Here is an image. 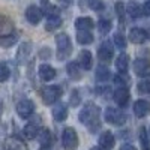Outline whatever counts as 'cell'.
Returning a JSON list of instances; mask_svg holds the SVG:
<instances>
[{"label": "cell", "mask_w": 150, "mask_h": 150, "mask_svg": "<svg viewBox=\"0 0 150 150\" xmlns=\"http://www.w3.org/2000/svg\"><path fill=\"white\" fill-rule=\"evenodd\" d=\"M11 77V69L6 62H0V83H6Z\"/></svg>", "instance_id": "obj_34"}, {"label": "cell", "mask_w": 150, "mask_h": 150, "mask_svg": "<svg viewBox=\"0 0 150 150\" xmlns=\"http://www.w3.org/2000/svg\"><path fill=\"white\" fill-rule=\"evenodd\" d=\"M89 6L93 9V11H102L104 9V2L102 0H89Z\"/></svg>", "instance_id": "obj_38"}, {"label": "cell", "mask_w": 150, "mask_h": 150, "mask_svg": "<svg viewBox=\"0 0 150 150\" xmlns=\"http://www.w3.org/2000/svg\"><path fill=\"white\" fill-rule=\"evenodd\" d=\"M128 38H129V41L134 42V44H144L149 39V33L144 29H141V27H134V29L129 30Z\"/></svg>", "instance_id": "obj_11"}, {"label": "cell", "mask_w": 150, "mask_h": 150, "mask_svg": "<svg viewBox=\"0 0 150 150\" xmlns=\"http://www.w3.org/2000/svg\"><path fill=\"white\" fill-rule=\"evenodd\" d=\"M104 119L107 123L110 125H114V126H120L125 122L128 120V116L119 108H114V107H107L105 111H104Z\"/></svg>", "instance_id": "obj_3"}, {"label": "cell", "mask_w": 150, "mask_h": 150, "mask_svg": "<svg viewBox=\"0 0 150 150\" xmlns=\"http://www.w3.org/2000/svg\"><path fill=\"white\" fill-rule=\"evenodd\" d=\"M149 2H150V0H149Z\"/></svg>", "instance_id": "obj_48"}, {"label": "cell", "mask_w": 150, "mask_h": 150, "mask_svg": "<svg viewBox=\"0 0 150 150\" xmlns=\"http://www.w3.org/2000/svg\"><path fill=\"white\" fill-rule=\"evenodd\" d=\"M119 150H138V149H137L135 146H132V144H122V147Z\"/></svg>", "instance_id": "obj_42"}, {"label": "cell", "mask_w": 150, "mask_h": 150, "mask_svg": "<svg viewBox=\"0 0 150 150\" xmlns=\"http://www.w3.org/2000/svg\"><path fill=\"white\" fill-rule=\"evenodd\" d=\"M134 72L135 75H138L141 78H146L147 75H150V60L144 57H138L134 62Z\"/></svg>", "instance_id": "obj_7"}, {"label": "cell", "mask_w": 150, "mask_h": 150, "mask_svg": "<svg viewBox=\"0 0 150 150\" xmlns=\"http://www.w3.org/2000/svg\"><path fill=\"white\" fill-rule=\"evenodd\" d=\"M116 68H117L119 74H122V75L128 74V69H129V56L126 53L119 54V57L116 59Z\"/></svg>", "instance_id": "obj_18"}, {"label": "cell", "mask_w": 150, "mask_h": 150, "mask_svg": "<svg viewBox=\"0 0 150 150\" xmlns=\"http://www.w3.org/2000/svg\"><path fill=\"white\" fill-rule=\"evenodd\" d=\"M143 9H144V15L150 17V2H147V3L143 6Z\"/></svg>", "instance_id": "obj_43"}, {"label": "cell", "mask_w": 150, "mask_h": 150, "mask_svg": "<svg viewBox=\"0 0 150 150\" xmlns=\"http://www.w3.org/2000/svg\"><path fill=\"white\" fill-rule=\"evenodd\" d=\"M78 119L90 132H96L101 128V108L93 102H87L81 108Z\"/></svg>", "instance_id": "obj_1"}, {"label": "cell", "mask_w": 150, "mask_h": 150, "mask_svg": "<svg viewBox=\"0 0 150 150\" xmlns=\"http://www.w3.org/2000/svg\"><path fill=\"white\" fill-rule=\"evenodd\" d=\"M0 114H2V107H0Z\"/></svg>", "instance_id": "obj_46"}, {"label": "cell", "mask_w": 150, "mask_h": 150, "mask_svg": "<svg viewBox=\"0 0 150 150\" xmlns=\"http://www.w3.org/2000/svg\"><path fill=\"white\" fill-rule=\"evenodd\" d=\"M71 105L72 107H78L80 105V102H81V98H80V93L77 92V90H74L72 93H71Z\"/></svg>", "instance_id": "obj_39"}, {"label": "cell", "mask_w": 150, "mask_h": 150, "mask_svg": "<svg viewBox=\"0 0 150 150\" xmlns=\"http://www.w3.org/2000/svg\"><path fill=\"white\" fill-rule=\"evenodd\" d=\"M32 53V42H23L17 51V62L18 65H24L27 62L29 56Z\"/></svg>", "instance_id": "obj_16"}, {"label": "cell", "mask_w": 150, "mask_h": 150, "mask_svg": "<svg viewBox=\"0 0 150 150\" xmlns=\"http://www.w3.org/2000/svg\"><path fill=\"white\" fill-rule=\"evenodd\" d=\"M114 84L119 87V89H128V81L126 80H123V75H114Z\"/></svg>", "instance_id": "obj_37"}, {"label": "cell", "mask_w": 150, "mask_h": 150, "mask_svg": "<svg viewBox=\"0 0 150 150\" xmlns=\"http://www.w3.org/2000/svg\"><path fill=\"white\" fill-rule=\"evenodd\" d=\"M98 30H99V35L105 36L110 30H111V21L107 20V18H101L98 23Z\"/></svg>", "instance_id": "obj_32"}, {"label": "cell", "mask_w": 150, "mask_h": 150, "mask_svg": "<svg viewBox=\"0 0 150 150\" xmlns=\"http://www.w3.org/2000/svg\"><path fill=\"white\" fill-rule=\"evenodd\" d=\"M14 30V23L12 20L3 14H0V36L2 35H9Z\"/></svg>", "instance_id": "obj_21"}, {"label": "cell", "mask_w": 150, "mask_h": 150, "mask_svg": "<svg viewBox=\"0 0 150 150\" xmlns=\"http://www.w3.org/2000/svg\"><path fill=\"white\" fill-rule=\"evenodd\" d=\"M6 150H29L27 146L24 144L23 140H20L18 137H12L6 141Z\"/></svg>", "instance_id": "obj_24"}, {"label": "cell", "mask_w": 150, "mask_h": 150, "mask_svg": "<svg viewBox=\"0 0 150 150\" xmlns=\"http://www.w3.org/2000/svg\"><path fill=\"white\" fill-rule=\"evenodd\" d=\"M26 20L30 23V24H33V26H36V24H39L41 23V20H42V17H44V12H42V9L39 8V6H36V5H30L27 9H26Z\"/></svg>", "instance_id": "obj_9"}, {"label": "cell", "mask_w": 150, "mask_h": 150, "mask_svg": "<svg viewBox=\"0 0 150 150\" xmlns=\"http://www.w3.org/2000/svg\"><path fill=\"white\" fill-rule=\"evenodd\" d=\"M39 126H38V123H35V122H32V123H27L26 126H24V129H23V135L26 137L27 140H33V138H36L38 137V134H39Z\"/></svg>", "instance_id": "obj_22"}, {"label": "cell", "mask_w": 150, "mask_h": 150, "mask_svg": "<svg viewBox=\"0 0 150 150\" xmlns=\"http://www.w3.org/2000/svg\"><path fill=\"white\" fill-rule=\"evenodd\" d=\"M126 12H128V15H129L131 18H134V20L141 18V17L144 15V9H143V6H140L138 3H129L128 8H126Z\"/></svg>", "instance_id": "obj_26"}, {"label": "cell", "mask_w": 150, "mask_h": 150, "mask_svg": "<svg viewBox=\"0 0 150 150\" xmlns=\"http://www.w3.org/2000/svg\"><path fill=\"white\" fill-rule=\"evenodd\" d=\"M149 111H150V104L146 101V99H138V101H135L134 104V114L135 117H138V119H143L149 114Z\"/></svg>", "instance_id": "obj_15"}, {"label": "cell", "mask_w": 150, "mask_h": 150, "mask_svg": "<svg viewBox=\"0 0 150 150\" xmlns=\"http://www.w3.org/2000/svg\"><path fill=\"white\" fill-rule=\"evenodd\" d=\"M39 57H41V59H44V60L50 59V57H51V50L47 48V47H44V48L41 50V51H39Z\"/></svg>", "instance_id": "obj_40"}, {"label": "cell", "mask_w": 150, "mask_h": 150, "mask_svg": "<svg viewBox=\"0 0 150 150\" xmlns=\"http://www.w3.org/2000/svg\"><path fill=\"white\" fill-rule=\"evenodd\" d=\"M18 41L17 33H9V35H2L0 36V47L2 48H11L14 47Z\"/></svg>", "instance_id": "obj_25"}, {"label": "cell", "mask_w": 150, "mask_h": 150, "mask_svg": "<svg viewBox=\"0 0 150 150\" xmlns=\"http://www.w3.org/2000/svg\"><path fill=\"white\" fill-rule=\"evenodd\" d=\"M75 27L77 30H92L95 27V23L89 17H80L75 20Z\"/></svg>", "instance_id": "obj_23"}, {"label": "cell", "mask_w": 150, "mask_h": 150, "mask_svg": "<svg viewBox=\"0 0 150 150\" xmlns=\"http://www.w3.org/2000/svg\"><path fill=\"white\" fill-rule=\"evenodd\" d=\"M77 63L80 65L81 69L84 71H90L92 66H93V56L89 50H81L80 54H78V59H77Z\"/></svg>", "instance_id": "obj_10"}, {"label": "cell", "mask_w": 150, "mask_h": 150, "mask_svg": "<svg viewBox=\"0 0 150 150\" xmlns=\"http://www.w3.org/2000/svg\"><path fill=\"white\" fill-rule=\"evenodd\" d=\"M112 56H114V48H112L111 42L104 41L101 44V47H99V50H98V59L101 60L102 63H108V62H111Z\"/></svg>", "instance_id": "obj_8"}, {"label": "cell", "mask_w": 150, "mask_h": 150, "mask_svg": "<svg viewBox=\"0 0 150 150\" xmlns=\"http://www.w3.org/2000/svg\"><path fill=\"white\" fill-rule=\"evenodd\" d=\"M35 112V104L30 99H23L17 104V114L21 119H29Z\"/></svg>", "instance_id": "obj_6"}, {"label": "cell", "mask_w": 150, "mask_h": 150, "mask_svg": "<svg viewBox=\"0 0 150 150\" xmlns=\"http://www.w3.org/2000/svg\"><path fill=\"white\" fill-rule=\"evenodd\" d=\"M63 95V89L60 86H45L42 92H41V96H42V101L45 105H51L54 102H57L60 96Z\"/></svg>", "instance_id": "obj_4"}, {"label": "cell", "mask_w": 150, "mask_h": 150, "mask_svg": "<svg viewBox=\"0 0 150 150\" xmlns=\"http://www.w3.org/2000/svg\"><path fill=\"white\" fill-rule=\"evenodd\" d=\"M98 143H99V146H101V147H104V149H107V150L112 149V147H114V144H116L114 134H112L111 131H104L101 135H99Z\"/></svg>", "instance_id": "obj_14"}, {"label": "cell", "mask_w": 150, "mask_h": 150, "mask_svg": "<svg viewBox=\"0 0 150 150\" xmlns=\"http://www.w3.org/2000/svg\"><path fill=\"white\" fill-rule=\"evenodd\" d=\"M38 75H39V78L42 81H51L56 78V69L51 66V65H47V63H42L39 65V69H38Z\"/></svg>", "instance_id": "obj_12"}, {"label": "cell", "mask_w": 150, "mask_h": 150, "mask_svg": "<svg viewBox=\"0 0 150 150\" xmlns=\"http://www.w3.org/2000/svg\"><path fill=\"white\" fill-rule=\"evenodd\" d=\"M112 41H114V45L119 50H125V48H126V38H125L123 33L116 32L114 35H112Z\"/></svg>", "instance_id": "obj_31"}, {"label": "cell", "mask_w": 150, "mask_h": 150, "mask_svg": "<svg viewBox=\"0 0 150 150\" xmlns=\"http://www.w3.org/2000/svg\"><path fill=\"white\" fill-rule=\"evenodd\" d=\"M53 117L57 122H65L68 119V107L63 102H59L54 108H53Z\"/></svg>", "instance_id": "obj_19"}, {"label": "cell", "mask_w": 150, "mask_h": 150, "mask_svg": "<svg viewBox=\"0 0 150 150\" xmlns=\"http://www.w3.org/2000/svg\"><path fill=\"white\" fill-rule=\"evenodd\" d=\"M78 134L74 128H65L62 132V146L65 150H77L78 147Z\"/></svg>", "instance_id": "obj_5"}, {"label": "cell", "mask_w": 150, "mask_h": 150, "mask_svg": "<svg viewBox=\"0 0 150 150\" xmlns=\"http://www.w3.org/2000/svg\"><path fill=\"white\" fill-rule=\"evenodd\" d=\"M39 150H51V147H41Z\"/></svg>", "instance_id": "obj_45"}, {"label": "cell", "mask_w": 150, "mask_h": 150, "mask_svg": "<svg viewBox=\"0 0 150 150\" xmlns=\"http://www.w3.org/2000/svg\"><path fill=\"white\" fill-rule=\"evenodd\" d=\"M140 143H141V147L143 150H150V140H149V135H147V129L143 126L140 128Z\"/></svg>", "instance_id": "obj_33"}, {"label": "cell", "mask_w": 150, "mask_h": 150, "mask_svg": "<svg viewBox=\"0 0 150 150\" xmlns=\"http://www.w3.org/2000/svg\"><path fill=\"white\" fill-rule=\"evenodd\" d=\"M56 45H57V60H66L72 54V42L71 38L66 33H59L56 36Z\"/></svg>", "instance_id": "obj_2"}, {"label": "cell", "mask_w": 150, "mask_h": 150, "mask_svg": "<svg viewBox=\"0 0 150 150\" xmlns=\"http://www.w3.org/2000/svg\"><path fill=\"white\" fill-rule=\"evenodd\" d=\"M77 41L81 45H89L93 42V35L90 30H78L77 32Z\"/></svg>", "instance_id": "obj_29"}, {"label": "cell", "mask_w": 150, "mask_h": 150, "mask_svg": "<svg viewBox=\"0 0 150 150\" xmlns=\"http://www.w3.org/2000/svg\"><path fill=\"white\" fill-rule=\"evenodd\" d=\"M92 150H107V149H104V147H93Z\"/></svg>", "instance_id": "obj_44"}, {"label": "cell", "mask_w": 150, "mask_h": 150, "mask_svg": "<svg viewBox=\"0 0 150 150\" xmlns=\"http://www.w3.org/2000/svg\"><path fill=\"white\" fill-rule=\"evenodd\" d=\"M149 134H150V128H149Z\"/></svg>", "instance_id": "obj_47"}, {"label": "cell", "mask_w": 150, "mask_h": 150, "mask_svg": "<svg viewBox=\"0 0 150 150\" xmlns=\"http://www.w3.org/2000/svg\"><path fill=\"white\" fill-rule=\"evenodd\" d=\"M42 12L47 15V18H50V17H60V9L57 8V6H54V5H51V3H48L47 0H44L42 2Z\"/></svg>", "instance_id": "obj_27"}, {"label": "cell", "mask_w": 150, "mask_h": 150, "mask_svg": "<svg viewBox=\"0 0 150 150\" xmlns=\"http://www.w3.org/2000/svg\"><path fill=\"white\" fill-rule=\"evenodd\" d=\"M66 72H68L69 77H71L72 80H75V81H80V80L83 78L81 68H80V65L77 63V62H69V63L66 65Z\"/></svg>", "instance_id": "obj_20"}, {"label": "cell", "mask_w": 150, "mask_h": 150, "mask_svg": "<svg viewBox=\"0 0 150 150\" xmlns=\"http://www.w3.org/2000/svg\"><path fill=\"white\" fill-rule=\"evenodd\" d=\"M38 141H39L41 147H51L53 144V134L48 128H42L38 134Z\"/></svg>", "instance_id": "obj_17"}, {"label": "cell", "mask_w": 150, "mask_h": 150, "mask_svg": "<svg viewBox=\"0 0 150 150\" xmlns=\"http://www.w3.org/2000/svg\"><path fill=\"white\" fill-rule=\"evenodd\" d=\"M138 90L141 93H150V77H146L138 83Z\"/></svg>", "instance_id": "obj_36"}, {"label": "cell", "mask_w": 150, "mask_h": 150, "mask_svg": "<svg viewBox=\"0 0 150 150\" xmlns=\"http://www.w3.org/2000/svg\"><path fill=\"white\" fill-rule=\"evenodd\" d=\"M110 78H111L110 69L105 65H99L96 68V81L98 83H104V81H108Z\"/></svg>", "instance_id": "obj_28"}, {"label": "cell", "mask_w": 150, "mask_h": 150, "mask_svg": "<svg viewBox=\"0 0 150 150\" xmlns=\"http://www.w3.org/2000/svg\"><path fill=\"white\" fill-rule=\"evenodd\" d=\"M57 3L62 5L63 8H68V6H71L74 3V0H57Z\"/></svg>", "instance_id": "obj_41"}, {"label": "cell", "mask_w": 150, "mask_h": 150, "mask_svg": "<svg viewBox=\"0 0 150 150\" xmlns=\"http://www.w3.org/2000/svg\"><path fill=\"white\" fill-rule=\"evenodd\" d=\"M60 26H62V18L60 17H50V18H47L45 30L47 32H53V30L59 29Z\"/></svg>", "instance_id": "obj_30"}, {"label": "cell", "mask_w": 150, "mask_h": 150, "mask_svg": "<svg viewBox=\"0 0 150 150\" xmlns=\"http://www.w3.org/2000/svg\"><path fill=\"white\" fill-rule=\"evenodd\" d=\"M112 98H114L116 104L120 107V108H126L128 104H129V99H131V95H129V90L128 89H117L114 92V95H112Z\"/></svg>", "instance_id": "obj_13"}, {"label": "cell", "mask_w": 150, "mask_h": 150, "mask_svg": "<svg viewBox=\"0 0 150 150\" xmlns=\"http://www.w3.org/2000/svg\"><path fill=\"white\" fill-rule=\"evenodd\" d=\"M114 9H116L119 23H120V24H125V12H126V9H125V5H123L122 2H117L116 6H114Z\"/></svg>", "instance_id": "obj_35"}]
</instances>
